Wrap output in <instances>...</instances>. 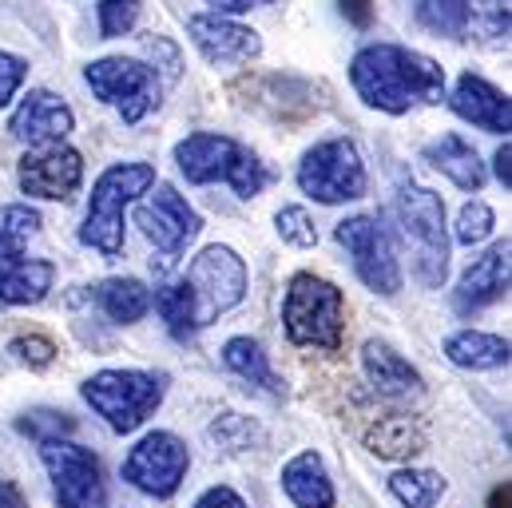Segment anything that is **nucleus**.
Wrapping results in <instances>:
<instances>
[{"label": "nucleus", "instance_id": "5701e85b", "mask_svg": "<svg viewBox=\"0 0 512 508\" xmlns=\"http://www.w3.org/2000/svg\"><path fill=\"white\" fill-rule=\"evenodd\" d=\"M445 358L461 370H497L509 366V342L485 330H461L445 342Z\"/></svg>", "mask_w": 512, "mask_h": 508}, {"label": "nucleus", "instance_id": "4468645a", "mask_svg": "<svg viewBox=\"0 0 512 508\" xmlns=\"http://www.w3.org/2000/svg\"><path fill=\"white\" fill-rule=\"evenodd\" d=\"M139 227L143 235L155 243V251L163 254H183L187 243L199 235V215L195 207L171 187V183H159L143 203H139Z\"/></svg>", "mask_w": 512, "mask_h": 508}, {"label": "nucleus", "instance_id": "72a5a7b5", "mask_svg": "<svg viewBox=\"0 0 512 508\" xmlns=\"http://www.w3.org/2000/svg\"><path fill=\"white\" fill-rule=\"evenodd\" d=\"M20 429L32 433V437H40V445L44 441H64V433H72V417L68 413H56V409H36V413H28L20 421Z\"/></svg>", "mask_w": 512, "mask_h": 508}, {"label": "nucleus", "instance_id": "9d476101", "mask_svg": "<svg viewBox=\"0 0 512 508\" xmlns=\"http://www.w3.org/2000/svg\"><path fill=\"white\" fill-rule=\"evenodd\" d=\"M44 469L52 477V493L60 508H104V469L92 449L72 441H44L40 445Z\"/></svg>", "mask_w": 512, "mask_h": 508}, {"label": "nucleus", "instance_id": "7c9ffc66", "mask_svg": "<svg viewBox=\"0 0 512 508\" xmlns=\"http://www.w3.org/2000/svg\"><path fill=\"white\" fill-rule=\"evenodd\" d=\"M493 227H497L493 207H489V203H481V199H473V203H465V207H461L457 227H453V239H457L461 247H477V243H485V239L493 235Z\"/></svg>", "mask_w": 512, "mask_h": 508}, {"label": "nucleus", "instance_id": "a211bd4d", "mask_svg": "<svg viewBox=\"0 0 512 508\" xmlns=\"http://www.w3.org/2000/svg\"><path fill=\"white\" fill-rule=\"evenodd\" d=\"M509 290V243H497L493 251H485L457 282L453 290V310L457 314H477L489 302H497Z\"/></svg>", "mask_w": 512, "mask_h": 508}, {"label": "nucleus", "instance_id": "1a4fd4ad", "mask_svg": "<svg viewBox=\"0 0 512 508\" xmlns=\"http://www.w3.org/2000/svg\"><path fill=\"white\" fill-rule=\"evenodd\" d=\"M84 80L104 104H112L120 112L124 124H139L147 112L159 108V76L143 60H128V56L96 60V64H88Z\"/></svg>", "mask_w": 512, "mask_h": 508}, {"label": "nucleus", "instance_id": "c756f323", "mask_svg": "<svg viewBox=\"0 0 512 508\" xmlns=\"http://www.w3.org/2000/svg\"><path fill=\"white\" fill-rule=\"evenodd\" d=\"M389 493L405 508H433L445 497V481L433 469H397L389 477Z\"/></svg>", "mask_w": 512, "mask_h": 508}, {"label": "nucleus", "instance_id": "ea45409f", "mask_svg": "<svg viewBox=\"0 0 512 508\" xmlns=\"http://www.w3.org/2000/svg\"><path fill=\"white\" fill-rule=\"evenodd\" d=\"M512 147H509V139L497 147V155H493V171H497V179L505 183V187H512Z\"/></svg>", "mask_w": 512, "mask_h": 508}, {"label": "nucleus", "instance_id": "bb28decb", "mask_svg": "<svg viewBox=\"0 0 512 508\" xmlns=\"http://www.w3.org/2000/svg\"><path fill=\"white\" fill-rule=\"evenodd\" d=\"M36 231H40V215L32 207H24V203L0 207V270L24 258V247Z\"/></svg>", "mask_w": 512, "mask_h": 508}, {"label": "nucleus", "instance_id": "0eeeda50", "mask_svg": "<svg viewBox=\"0 0 512 508\" xmlns=\"http://www.w3.org/2000/svg\"><path fill=\"white\" fill-rule=\"evenodd\" d=\"M298 187L334 207V203H350V199H362L366 195V163L358 155V147L350 139H322L314 143L302 163H298Z\"/></svg>", "mask_w": 512, "mask_h": 508}, {"label": "nucleus", "instance_id": "473e14b6", "mask_svg": "<svg viewBox=\"0 0 512 508\" xmlns=\"http://www.w3.org/2000/svg\"><path fill=\"white\" fill-rule=\"evenodd\" d=\"M100 32L104 40H116V36H128L131 28L139 24V0H100Z\"/></svg>", "mask_w": 512, "mask_h": 508}, {"label": "nucleus", "instance_id": "cd10ccee", "mask_svg": "<svg viewBox=\"0 0 512 508\" xmlns=\"http://www.w3.org/2000/svg\"><path fill=\"white\" fill-rule=\"evenodd\" d=\"M155 310L163 318V326L171 330V338L187 342L199 330V310H195V294L187 290V282H171L155 294Z\"/></svg>", "mask_w": 512, "mask_h": 508}, {"label": "nucleus", "instance_id": "2f4dec72", "mask_svg": "<svg viewBox=\"0 0 512 508\" xmlns=\"http://www.w3.org/2000/svg\"><path fill=\"white\" fill-rule=\"evenodd\" d=\"M274 227H278V235H282V243H290V247H314L318 243V231H314V219L306 215V207H282L278 215H274Z\"/></svg>", "mask_w": 512, "mask_h": 508}, {"label": "nucleus", "instance_id": "39448f33", "mask_svg": "<svg viewBox=\"0 0 512 508\" xmlns=\"http://www.w3.org/2000/svg\"><path fill=\"white\" fill-rule=\"evenodd\" d=\"M346 322V298L334 282L318 274H294L282 298V326L294 346L338 350Z\"/></svg>", "mask_w": 512, "mask_h": 508}, {"label": "nucleus", "instance_id": "f8f14e48", "mask_svg": "<svg viewBox=\"0 0 512 508\" xmlns=\"http://www.w3.org/2000/svg\"><path fill=\"white\" fill-rule=\"evenodd\" d=\"M187 465H191L187 445H183L175 433L155 429V433H147V437L128 453V461H124V481L135 485L139 493L163 501V497H171V493L183 485Z\"/></svg>", "mask_w": 512, "mask_h": 508}, {"label": "nucleus", "instance_id": "393cba45", "mask_svg": "<svg viewBox=\"0 0 512 508\" xmlns=\"http://www.w3.org/2000/svg\"><path fill=\"white\" fill-rule=\"evenodd\" d=\"M413 16L425 32L445 40H465L473 28V4L469 0H413Z\"/></svg>", "mask_w": 512, "mask_h": 508}, {"label": "nucleus", "instance_id": "f3484780", "mask_svg": "<svg viewBox=\"0 0 512 508\" xmlns=\"http://www.w3.org/2000/svg\"><path fill=\"white\" fill-rule=\"evenodd\" d=\"M453 112L465 120V124L481 127V131H493V135H505L509 139V127H512V108H509V96L501 88H493L485 76H473L465 72L449 96Z\"/></svg>", "mask_w": 512, "mask_h": 508}, {"label": "nucleus", "instance_id": "412c9836", "mask_svg": "<svg viewBox=\"0 0 512 508\" xmlns=\"http://www.w3.org/2000/svg\"><path fill=\"white\" fill-rule=\"evenodd\" d=\"M282 493L298 508H334V481L318 453H298L282 465Z\"/></svg>", "mask_w": 512, "mask_h": 508}, {"label": "nucleus", "instance_id": "c85d7f7f", "mask_svg": "<svg viewBox=\"0 0 512 508\" xmlns=\"http://www.w3.org/2000/svg\"><path fill=\"white\" fill-rule=\"evenodd\" d=\"M366 445H370L378 457H413V453H421L425 433H421L409 417H385V421H378V425L370 429Z\"/></svg>", "mask_w": 512, "mask_h": 508}, {"label": "nucleus", "instance_id": "20e7f679", "mask_svg": "<svg viewBox=\"0 0 512 508\" xmlns=\"http://www.w3.org/2000/svg\"><path fill=\"white\" fill-rule=\"evenodd\" d=\"M175 163L187 175V183H231L235 195L243 199H251L266 187L262 159L231 135L195 131L175 147Z\"/></svg>", "mask_w": 512, "mask_h": 508}, {"label": "nucleus", "instance_id": "f704fd0d", "mask_svg": "<svg viewBox=\"0 0 512 508\" xmlns=\"http://www.w3.org/2000/svg\"><path fill=\"white\" fill-rule=\"evenodd\" d=\"M24 76H28V64L20 56H12V52H0V108L12 104V96L24 84Z\"/></svg>", "mask_w": 512, "mask_h": 508}, {"label": "nucleus", "instance_id": "ddd939ff", "mask_svg": "<svg viewBox=\"0 0 512 508\" xmlns=\"http://www.w3.org/2000/svg\"><path fill=\"white\" fill-rule=\"evenodd\" d=\"M20 191L32 199H72L84 183V155L68 143L56 147H32L20 159Z\"/></svg>", "mask_w": 512, "mask_h": 508}, {"label": "nucleus", "instance_id": "a19ab883", "mask_svg": "<svg viewBox=\"0 0 512 508\" xmlns=\"http://www.w3.org/2000/svg\"><path fill=\"white\" fill-rule=\"evenodd\" d=\"M207 4H211V8L219 12V16H223V12H231V16H235V12H251V8L274 4V0H207Z\"/></svg>", "mask_w": 512, "mask_h": 508}, {"label": "nucleus", "instance_id": "e433bc0d", "mask_svg": "<svg viewBox=\"0 0 512 508\" xmlns=\"http://www.w3.org/2000/svg\"><path fill=\"white\" fill-rule=\"evenodd\" d=\"M481 12L489 16V28H485L489 40L509 36V4H505V0H481Z\"/></svg>", "mask_w": 512, "mask_h": 508}, {"label": "nucleus", "instance_id": "423d86ee", "mask_svg": "<svg viewBox=\"0 0 512 508\" xmlns=\"http://www.w3.org/2000/svg\"><path fill=\"white\" fill-rule=\"evenodd\" d=\"M80 393L116 433H131L159 409L163 378H155L147 370H100L84 381Z\"/></svg>", "mask_w": 512, "mask_h": 508}, {"label": "nucleus", "instance_id": "6e6552de", "mask_svg": "<svg viewBox=\"0 0 512 508\" xmlns=\"http://www.w3.org/2000/svg\"><path fill=\"white\" fill-rule=\"evenodd\" d=\"M187 290L195 294V310H199V326L215 322L219 314L235 310L247 294V262L231 247H207L203 254L191 258L187 274H183Z\"/></svg>", "mask_w": 512, "mask_h": 508}, {"label": "nucleus", "instance_id": "dca6fc26", "mask_svg": "<svg viewBox=\"0 0 512 508\" xmlns=\"http://www.w3.org/2000/svg\"><path fill=\"white\" fill-rule=\"evenodd\" d=\"M72 124H76V116L60 96H52L48 88H32L20 100V108L12 112L8 131L28 147H56L68 139Z\"/></svg>", "mask_w": 512, "mask_h": 508}, {"label": "nucleus", "instance_id": "f257e3e1", "mask_svg": "<svg viewBox=\"0 0 512 508\" xmlns=\"http://www.w3.org/2000/svg\"><path fill=\"white\" fill-rule=\"evenodd\" d=\"M350 84L362 104L389 116L445 100V68L401 44H366L350 64Z\"/></svg>", "mask_w": 512, "mask_h": 508}, {"label": "nucleus", "instance_id": "a878e982", "mask_svg": "<svg viewBox=\"0 0 512 508\" xmlns=\"http://www.w3.org/2000/svg\"><path fill=\"white\" fill-rule=\"evenodd\" d=\"M223 362H227L231 374H239V378L251 381V385H262L266 393H278L282 389V381L274 378V370H270V362H266V354H262V346H258L255 338H231L223 346Z\"/></svg>", "mask_w": 512, "mask_h": 508}, {"label": "nucleus", "instance_id": "f03ea898", "mask_svg": "<svg viewBox=\"0 0 512 508\" xmlns=\"http://www.w3.org/2000/svg\"><path fill=\"white\" fill-rule=\"evenodd\" d=\"M393 211H397L401 239L409 247V266H413L417 282L437 290L449 274V235H445L441 195H433L429 187H417V183H401Z\"/></svg>", "mask_w": 512, "mask_h": 508}, {"label": "nucleus", "instance_id": "7ed1b4c3", "mask_svg": "<svg viewBox=\"0 0 512 508\" xmlns=\"http://www.w3.org/2000/svg\"><path fill=\"white\" fill-rule=\"evenodd\" d=\"M151 187H155L151 163H112L92 187V203H88L80 239L104 258H116L124 251V211Z\"/></svg>", "mask_w": 512, "mask_h": 508}, {"label": "nucleus", "instance_id": "6ab92c4d", "mask_svg": "<svg viewBox=\"0 0 512 508\" xmlns=\"http://www.w3.org/2000/svg\"><path fill=\"white\" fill-rule=\"evenodd\" d=\"M362 366H366V378L374 385V393H382L389 401H409V397H421V374L389 346V342H366L362 346Z\"/></svg>", "mask_w": 512, "mask_h": 508}, {"label": "nucleus", "instance_id": "2eb2a0df", "mask_svg": "<svg viewBox=\"0 0 512 508\" xmlns=\"http://www.w3.org/2000/svg\"><path fill=\"white\" fill-rule=\"evenodd\" d=\"M187 32L195 40V48L211 60V64H247L262 52V40H258L255 28L231 20V16H219V12H199L187 20Z\"/></svg>", "mask_w": 512, "mask_h": 508}, {"label": "nucleus", "instance_id": "4c0bfd02", "mask_svg": "<svg viewBox=\"0 0 512 508\" xmlns=\"http://www.w3.org/2000/svg\"><path fill=\"white\" fill-rule=\"evenodd\" d=\"M195 508H247V501L235 493V489H227V485H215V489H207Z\"/></svg>", "mask_w": 512, "mask_h": 508}, {"label": "nucleus", "instance_id": "c9c22d12", "mask_svg": "<svg viewBox=\"0 0 512 508\" xmlns=\"http://www.w3.org/2000/svg\"><path fill=\"white\" fill-rule=\"evenodd\" d=\"M8 350H12L20 362H28L32 370H44V366L56 358V346H52L48 338H36V334H32V338H16Z\"/></svg>", "mask_w": 512, "mask_h": 508}, {"label": "nucleus", "instance_id": "4be33fe9", "mask_svg": "<svg viewBox=\"0 0 512 508\" xmlns=\"http://www.w3.org/2000/svg\"><path fill=\"white\" fill-rule=\"evenodd\" d=\"M56 282V266L44 258H20L0 270V306H32L48 298Z\"/></svg>", "mask_w": 512, "mask_h": 508}, {"label": "nucleus", "instance_id": "b1692460", "mask_svg": "<svg viewBox=\"0 0 512 508\" xmlns=\"http://www.w3.org/2000/svg\"><path fill=\"white\" fill-rule=\"evenodd\" d=\"M96 302L112 322L131 326L151 310V290L139 278H108L96 286Z\"/></svg>", "mask_w": 512, "mask_h": 508}, {"label": "nucleus", "instance_id": "aec40b11", "mask_svg": "<svg viewBox=\"0 0 512 508\" xmlns=\"http://www.w3.org/2000/svg\"><path fill=\"white\" fill-rule=\"evenodd\" d=\"M425 163L429 167H437L441 175H449L461 191H481L485 187V163H481V155H477V147L469 143V139H461V135H453V131H445V135H437L433 143H425Z\"/></svg>", "mask_w": 512, "mask_h": 508}, {"label": "nucleus", "instance_id": "58836bf2", "mask_svg": "<svg viewBox=\"0 0 512 508\" xmlns=\"http://www.w3.org/2000/svg\"><path fill=\"white\" fill-rule=\"evenodd\" d=\"M338 8L354 28H370L374 20V0H338Z\"/></svg>", "mask_w": 512, "mask_h": 508}, {"label": "nucleus", "instance_id": "9b49d317", "mask_svg": "<svg viewBox=\"0 0 512 508\" xmlns=\"http://www.w3.org/2000/svg\"><path fill=\"white\" fill-rule=\"evenodd\" d=\"M334 239L346 247L358 278L374 290V294H397L401 290V266H397V254L393 243L385 235V227L374 215H354L346 223H338Z\"/></svg>", "mask_w": 512, "mask_h": 508}]
</instances>
